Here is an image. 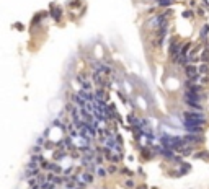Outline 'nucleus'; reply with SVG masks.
<instances>
[{
	"instance_id": "nucleus-20",
	"label": "nucleus",
	"mask_w": 209,
	"mask_h": 189,
	"mask_svg": "<svg viewBox=\"0 0 209 189\" xmlns=\"http://www.w3.org/2000/svg\"><path fill=\"white\" fill-rule=\"evenodd\" d=\"M203 59L209 60V49H204V54H203Z\"/></svg>"
},
{
	"instance_id": "nucleus-4",
	"label": "nucleus",
	"mask_w": 209,
	"mask_h": 189,
	"mask_svg": "<svg viewBox=\"0 0 209 189\" xmlns=\"http://www.w3.org/2000/svg\"><path fill=\"white\" fill-rule=\"evenodd\" d=\"M180 51H181V44H180V42H175V41L170 42V56H172V59H173V60H177Z\"/></svg>"
},
{
	"instance_id": "nucleus-2",
	"label": "nucleus",
	"mask_w": 209,
	"mask_h": 189,
	"mask_svg": "<svg viewBox=\"0 0 209 189\" xmlns=\"http://www.w3.org/2000/svg\"><path fill=\"white\" fill-rule=\"evenodd\" d=\"M49 16L52 18L56 23H59V21L62 20V16H64V10H62V7H57L56 4H51L49 5Z\"/></svg>"
},
{
	"instance_id": "nucleus-16",
	"label": "nucleus",
	"mask_w": 209,
	"mask_h": 189,
	"mask_svg": "<svg viewBox=\"0 0 209 189\" xmlns=\"http://www.w3.org/2000/svg\"><path fill=\"white\" fill-rule=\"evenodd\" d=\"M26 170H39V163H34V161H28V163H26Z\"/></svg>"
},
{
	"instance_id": "nucleus-11",
	"label": "nucleus",
	"mask_w": 209,
	"mask_h": 189,
	"mask_svg": "<svg viewBox=\"0 0 209 189\" xmlns=\"http://www.w3.org/2000/svg\"><path fill=\"white\" fill-rule=\"evenodd\" d=\"M185 142H191V144H198V142H201V137H196V135H186L185 137Z\"/></svg>"
},
{
	"instance_id": "nucleus-8",
	"label": "nucleus",
	"mask_w": 209,
	"mask_h": 189,
	"mask_svg": "<svg viewBox=\"0 0 209 189\" xmlns=\"http://www.w3.org/2000/svg\"><path fill=\"white\" fill-rule=\"evenodd\" d=\"M44 160V155L43 153H31L29 155V161H34V163H41Z\"/></svg>"
},
{
	"instance_id": "nucleus-17",
	"label": "nucleus",
	"mask_w": 209,
	"mask_h": 189,
	"mask_svg": "<svg viewBox=\"0 0 209 189\" xmlns=\"http://www.w3.org/2000/svg\"><path fill=\"white\" fill-rule=\"evenodd\" d=\"M190 132H193V134H198V132H201L203 130V127L201 126H190V127H186Z\"/></svg>"
},
{
	"instance_id": "nucleus-12",
	"label": "nucleus",
	"mask_w": 209,
	"mask_h": 189,
	"mask_svg": "<svg viewBox=\"0 0 209 189\" xmlns=\"http://www.w3.org/2000/svg\"><path fill=\"white\" fill-rule=\"evenodd\" d=\"M118 175H124V176H128V178H132V176H134V171L129 170V168H121Z\"/></svg>"
},
{
	"instance_id": "nucleus-10",
	"label": "nucleus",
	"mask_w": 209,
	"mask_h": 189,
	"mask_svg": "<svg viewBox=\"0 0 209 189\" xmlns=\"http://www.w3.org/2000/svg\"><path fill=\"white\" fill-rule=\"evenodd\" d=\"M121 160H123V153H113V155L110 157V160H108V161H111V163L116 165V163H119Z\"/></svg>"
},
{
	"instance_id": "nucleus-1",
	"label": "nucleus",
	"mask_w": 209,
	"mask_h": 189,
	"mask_svg": "<svg viewBox=\"0 0 209 189\" xmlns=\"http://www.w3.org/2000/svg\"><path fill=\"white\" fill-rule=\"evenodd\" d=\"M204 114L201 112H196V111H186L185 112V127H190V126H204Z\"/></svg>"
},
{
	"instance_id": "nucleus-9",
	"label": "nucleus",
	"mask_w": 209,
	"mask_h": 189,
	"mask_svg": "<svg viewBox=\"0 0 209 189\" xmlns=\"http://www.w3.org/2000/svg\"><path fill=\"white\" fill-rule=\"evenodd\" d=\"M96 176H98V178H106L108 176V170L105 168V166H96Z\"/></svg>"
},
{
	"instance_id": "nucleus-18",
	"label": "nucleus",
	"mask_w": 209,
	"mask_h": 189,
	"mask_svg": "<svg viewBox=\"0 0 209 189\" xmlns=\"http://www.w3.org/2000/svg\"><path fill=\"white\" fill-rule=\"evenodd\" d=\"M209 72V67L206 65V64H203L201 67H198V74H208Z\"/></svg>"
},
{
	"instance_id": "nucleus-6",
	"label": "nucleus",
	"mask_w": 209,
	"mask_h": 189,
	"mask_svg": "<svg viewBox=\"0 0 209 189\" xmlns=\"http://www.w3.org/2000/svg\"><path fill=\"white\" fill-rule=\"evenodd\" d=\"M80 179L85 183V184L92 186L93 181H95V176H93L92 173H88V171H83V173H80Z\"/></svg>"
},
{
	"instance_id": "nucleus-15",
	"label": "nucleus",
	"mask_w": 209,
	"mask_h": 189,
	"mask_svg": "<svg viewBox=\"0 0 209 189\" xmlns=\"http://www.w3.org/2000/svg\"><path fill=\"white\" fill-rule=\"evenodd\" d=\"M43 150H44V147H41V145H33V148L29 150V155L31 153H43Z\"/></svg>"
},
{
	"instance_id": "nucleus-3",
	"label": "nucleus",
	"mask_w": 209,
	"mask_h": 189,
	"mask_svg": "<svg viewBox=\"0 0 209 189\" xmlns=\"http://www.w3.org/2000/svg\"><path fill=\"white\" fill-rule=\"evenodd\" d=\"M185 74H186L188 80H193L196 83V82L199 80V74H198V69H196L195 65H186L185 67Z\"/></svg>"
},
{
	"instance_id": "nucleus-21",
	"label": "nucleus",
	"mask_w": 209,
	"mask_h": 189,
	"mask_svg": "<svg viewBox=\"0 0 209 189\" xmlns=\"http://www.w3.org/2000/svg\"><path fill=\"white\" fill-rule=\"evenodd\" d=\"M13 26H15V28H18V29H20V31H23V28H25V26H23L22 23H15Z\"/></svg>"
},
{
	"instance_id": "nucleus-13",
	"label": "nucleus",
	"mask_w": 209,
	"mask_h": 189,
	"mask_svg": "<svg viewBox=\"0 0 209 189\" xmlns=\"http://www.w3.org/2000/svg\"><path fill=\"white\" fill-rule=\"evenodd\" d=\"M124 188H126V189H134V188H136L134 179H132V178H128L126 181H124Z\"/></svg>"
},
{
	"instance_id": "nucleus-5",
	"label": "nucleus",
	"mask_w": 209,
	"mask_h": 189,
	"mask_svg": "<svg viewBox=\"0 0 209 189\" xmlns=\"http://www.w3.org/2000/svg\"><path fill=\"white\" fill-rule=\"evenodd\" d=\"M201 94L199 93H193V91H186V94H185V101H193V103H199L201 101Z\"/></svg>"
},
{
	"instance_id": "nucleus-23",
	"label": "nucleus",
	"mask_w": 209,
	"mask_h": 189,
	"mask_svg": "<svg viewBox=\"0 0 209 189\" xmlns=\"http://www.w3.org/2000/svg\"><path fill=\"white\" fill-rule=\"evenodd\" d=\"M74 189H82V188H77V186H75V188H74Z\"/></svg>"
},
{
	"instance_id": "nucleus-7",
	"label": "nucleus",
	"mask_w": 209,
	"mask_h": 189,
	"mask_svg": "<svg viewBox=\"0 0 209 189\" xmlns=\"http://www.w3.org/2000/svg\"><path fill=\"white\" fill-rule=\"evenodd\" d=\"M62 166H60L57 161H52L51 160V163H49V173H54V175H62Z\"/></svg>"
},
{
	"instance_id": "nucleus-19",
	"label": "nucleus",
	"mask_w": 209,
	"mask_h": 189,
	"mask_svg": "<svg viewBox=\"0 0 209 189\" xmlns=\"http://www.w3.org/2000/svg\"><path fill=\"white\" fill-rule=\"evenodd\" d=\"M157 2H159V5H162V7H167V5H170L175 0H157Z\"/></svg>"
},
{
	"instance_id": "nucleus-22",
	"label": "nucleus",
	"mask_w": 209,
	"mask_h": 189,
	"mask_svg": "<svg viewBox=\"0 0 209 189\" xmlns=\"http://www.w3.org/2000/svg\"><path fill=\"white\" fill-rule=\"evenodd\" d=\"M134 189H147V186H145V184H139V186H136Z\"/></svg>"
},
{
	"instance_id": "nucleus-14",
	"label": "nucleus",
	"mask_w": 209,
	"mask_h": 189,
	"mask_svg": "<svg viewBox=\"0 0 209 189\" xmlns=\"http://www.w3.org/2000/svg\"><path fill=\"white\" fill-rule=\"evenodd\" d=\"M106 170H108V175H118V173H119V170H118V166L114 163H111Z\"/></svg>"
}]
</instances>
